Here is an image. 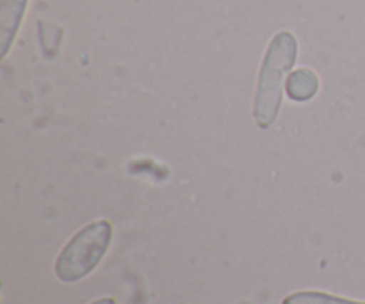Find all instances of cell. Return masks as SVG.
<instances>
[{"mask_svg":"<svg viewBox=\"0 0 365 304\" xmlns=\"http://www.w3.org/2000/svg\"><path fill=\"white\" fill-rule=\"evenodd\" d=\"M296 56H298V41L287 31L278 32L267 46L262 68H260L255 109H253V116L260 128L271 127L280 112L285 78L289 77V71L294 66Z\"/></svg>","mask_w":365,"mask_h":304,"instance_id":"1","label":"cell"},{"mask_svg":"<svg viewBox=\"0 0 365 304\" xmlns=\"http://www.w3.org/2000/svg\"><path fill=\"white\" fill-rule=\"evenodd\" d=\"M113 239V228L107 221H96L82 228L61 251L56 262V274L64 283H73L88 276L106 256Z\"/></svg>","mask_w":365,"mask_h":304,"instance_id":"2","label":"cell"},{"mask_svg":"<svg viewBox=\"0 0 365 304\" xmlns=\"http://www.w3.org/2000/svg\"><path fill=\"white\" fill-rule=\"evenodd\" d=\"M29 0H0V57H6L18 34Z\"/></svg>","mask_w":365,"mask_h":304,"instance_id":"3","label":"cell"},{"mask_svg":"<svg viewBox=\"0 0 365 304\" xmlns=\"http://www.w3.org/2000/svg\"><path fill=\"white\" fill-rule=\"evenodd\" d=\"M287 95L296 102H307L319 89L317 75L310 70H298L287 78Z\"/></svg>","mask_w":365,"mask_h":304,"instance_id":"4","label":"cell"},{"mask_svg":"<svg viewBox=\"0 0 365 304\" xmlns=\"http://www.w3.org/2000/svg\"><path fill=\"white\" fill-rule=\"evenodd\" d=\"M282 304H365L349 301V299L337 298L331 294H323V292H296V294L287 295Z\"/></svg>","mask_w":365,"mask_h":304,"instance_id":"5","label":"cell"},{"mask_svg":"<svg viewBox=\"0 0 365 304\" xmlns=\"http://www.w3.org/2000/svg\"><path fill=\"white\" fill-rule=\"evenodd\" d=\"M91 304H116V303H114V299L106 298V299H98V301H95V303H91Z\"/></svg>","mask_w":365,"mask_h":304,"instance_id":"6","label":"cell"}]
</instances>
